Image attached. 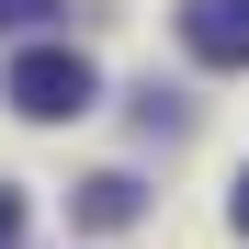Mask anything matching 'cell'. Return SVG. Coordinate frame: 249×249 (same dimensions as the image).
Masks as SVG:
<instances>
[{
	"label": "cell",
	"instance_id": "obj_2",
	"mask_svg": "<svg viewBox=\"0 0 249 249\" xmlns=\"http://www.w3.org/2000/svg\"><path fill=\"white\" fill-rule=\"evenodd\" d=\"M181 46L204 68H249V0H181Z\"/></svg>",
	"mask_w": 249,
	"mask_h": 249
},
{
	"label": "cell",
	"instance_id": "obj_3",
	"mask_svg": "<svg viewBox=\"0 0 249 249\" xmlns=\"http://www.w3.org/2000/svg\"><path fill=\"white\" fill-rule=\"evenodd\" d=\"M79 227H136V181H124V170L79 181Z\"/></svg>",
	"mask_w": 249,
	"mask_h": 249
},
{
	"label": "cell",
	"instance_id": "obj_6",
	"mask_svg": "<svg viewBox=\"0 0 249 249\" xmlns=\"http://www.w3.org/2000/svg\"><path fill=\"white\" fill-rule=\"evenodd\" d=\"M227 215H238V238H249V170H238V193H227Z\"/></svg>",
	"mask_w": 249,
	"mask_h": 249
},
{
	"label": "cell",
	"instance_id": "obj_5",
	"mask_svg": "<svg viewBox=\"0 0 249 249\" xmlns=\"http://www.w3.org/2000/svg\"><path fill=\"white\" fill-rule=\"evenodd\" d=\"M0 249H23V193L0 181Z\"/></svg>",
	"mask_w": 249,
	"mask_h": 249
},
{
	"label": "cell",
	"instance_id": "obj_1",
	"mask_svg": "<svg viewBox=\"0 0 249 249\" xmlns=\"http://www.w3.org/2000/svg\"><path fill=\"white\" fill-rule=\"evenodd\" d=\"M0 102L34 113V124H79V113L102 102V79H91V57H79V46H23L12 68H0Z\"/></svg>",
	"mask_w": 249,
	"mask_h": 249
},
{
	"label": "cell",
	"instance_id": "obj_4",
	"mask_svg": "<svg viewBox=\"0 0 249 249\" xmlns=\"http://www.w3.org/2000/svg\"><path fill=\"white\" fill-rule=\"evenodd\" d=\"M57 0H0V34H23V23H46Z\"/></svg>",
	"mask_w": 249,
	"mask_h": 249
}]
</instances>
